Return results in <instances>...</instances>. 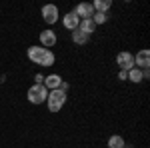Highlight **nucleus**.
<instances>
[{
	"instance_id": "obj_1",
	"label": "nucleus",
	"mask_w": 150,
	"mask_h": 148,
	"mask_svg": "<svg viewBox=\"0 0 150 148\" xmlns=\"http://www.w3.org/2000/svg\"><path fill=\"white\" fill-rule=\"evenodd\" d=\"M66 96L68 94H64V92H60V90H50L48 92V98H46L48 110L50 112H60L62 106L66 104Z\"/></svg>"
},
{
	"instance_id": "obj_2",
	"label": "nucleus",
	"mask_w": 150,
	"mask_h": 148,
	"mask_svg": "<svg viewBox=\"0 0 150 148\" xmlns=\"http://www.w3.org/2000/svg\"><path fill=\"white\" fill-rule=\"evenodd\" d=\"M26 94H28V100L32 104H42V102H46V98H48V90L44 84H32Z\"/></svg>"
},
{
	"instance_id": "obj_3",
	"label": "nucleus",
	"mask_w": 150,
	"mask_h": 148,
	"mask_svg": "<svg viewBox=\"0 0 150 148\" xmlns=\"http://www.w3.org/2000/svg\"><path fill=\"white\" fill-rule=\"evenodd\" d=\"M58 16H60V12H58V6L56 4H44L42 6V20L46 24H56L58 22Z\"/></svg>"
},
{
	"instance_id": "obj_4",
	"label": "nucleus",
	"mask_w": 150,
	"mask_h": 148,
	"mask_svg": "<svg viewBox=\"0 0 150 148\" xmlns=\"http://www.w3.org/2000/svg\"><path fill=\"white\" fill-rule=\"evenodd\" d=\"M116 64L120 66V70H132L134 68V54H130V52H118L116 54Z\"/></svg>"
},
{
	"instance_id": "obj_5",
	"label": "nucleus",
	"mask_w": 150,
	"mask_h": 148,
	"mask_svg": "<svg viewBox=\"0 0 150 148\" xmlns=\"http://www.w3.org/2000/svg\"><path fill=\"white\" fill-rule=\"evenodd\" d=\"M56 42H58V36H56L54 30L46 28V30H42V32H40V46H42V48H48V50H50Z\"/></svg>"
},
{
	"instance_id": "obj_6",
	"label": "nucleus",
	"mask_w": 150,
	"mask_h": 148,
	"mask_svg": "<svg viewBox=\"0 0 150 148\" xmlns=\"http://www.w3.org/2000/svg\"><path fill=\"white\" fill-rule=\"evenodd\" d=\"M46 50L48 48H42V46H30V48L26 50V56H28L30 62H34V64L40 66V62H42V58L46 54Z\"/></svg>"
},
{
	"instance_id": "obj_7",
	"label": "nucleus",
	"mask_w": 150,
	"mask_h": 148,
	"mask_svg": "<svg viewBox=\"0 0 150 148\" xmlns=\"http://www.w3.org/2000/svg\"><path fill=\"white\" fill-rule=\"evenodd\" d=\"M134 66L140 68V70L148 68V66H150V50L142 48V50H138V52L134 54Z\"/></svg>"
},
{
	"instance_id": "obj_8",
	"label": "nucleus",
	"mask_w": 150,
	"mask_h": 148,
	"mask_svg": "<svg viewBox=\"0 0 150 148\" xmlns=\"http://www.w3.org/2000/svg\"><path fill=\"white\" fill-rule=\"evenodd\" d=\"M72 12H74L80 20H86V18H92L94 8H92V4H90V2H80V4H76V8H74Z\"/></svg>"
},
{
	"instance_id": "obj_9",
	"label": "nucleus",
	"mask_w": 150,
	"mask_h": 148,
	"mask_svg": "<svg viewBox=\"0 0 150 148\" xmlns=\"http://www.w3.org/2000/svg\"><path fill=\"white\" fill-rule=\"evenodd\" d=\"M78 24H80V18L74 14V12H66L64 16H62V26L66 28V30H76L78 28Z\"/></svg>"
},
{
	"instance_id": "obj_10",
	"label": "nucleus",
	"mask_w": 150,
	"mask_h": 148,
	"mask_svg": "<svg viewBox=\"0 0 150 148\" xmlns=\"http://www.w3.org/2000/svg\"><path fill=\"white\" fill-rule=\"evenodd\" d=\"M44 86H46V90H58V86L62 84V76L60 74H48V76H44V82H42Z\"/></svg>"
},
{
	"instance_id": "obj_11",
	"label": "nucleus",
	"mask_w": 150,
	"mask_h": 148,
	"mask_svg": "<svg viewBox=\"0 0 150 148\" xmlns=\"http://www.w3.org/2000/svg\"><path fill=\"white\" fill-rule=\"evenodd\" d=\"M76 30H80L82 34H86V36H90L96 30V24L92 22V18H86V20H80V24H78V28Z\"/></svg>"
},
{
	"instance_id": "obj_12",
	"label": "nucleus",
	"mask_w": 150,
	"mask_h": 148,
	"mask_svg": "<svg viewBox=\"0 0 150 148\" xmlns=\"http://www.w3.org/2000/svg\"><path fill=\"white\" fill-rule=\"evenodd\" d=\"M110 6H112V0H94L92 2L94 12H104V14H108Z\"/></svg>"
},
{
	"instance_id": "obj_13",
	"label": "nucleus",
	"mask_w": 150,
	"mask_h": 148,
	"mask_svg": "<svg viewBox=\"0 0 150 148\" xmlns=\"http://www.w3.org/2000/svg\"><path fill=\"white\" fill-rule=\"evenodd\" d=\"M54 62H56V54H54L52 50H46V54H44V58H42L40 66H44V68H50V66H54Z\"/></svg>"
},
{
	"instance_id": "obj_14",
	"label": "nucleus",
	"mask_w": 150,
	"mask_h": 148,
	"mask_svg": "<svg viewBox=\"0 0 150 148\" xmlns=\"http://www.w3.org/2000/svg\"><path fill=\"white\" fill-rule=\"evenodd\" d=\"M128 80H130V82H134V84L142 82V80H144V76H142V70L136 68V66H134L132 70H128Z\"/></svg>"
},
{
	"instance_id": "obj_15",
	"label": "nucleus",
	"mask_w": 150,
	"mask_h": 148,
	"mask_svg": "<svg viewBox=\"0 0 150 148\" xmlns=\"http://www.w3.org/2000/svg\"><path fill=\"white\" fill-rule=\"evenodd\" d=\"M108 148H124V138L120 134H112L108 138Z\"/></svg>"
},
{
	"instance_id": "obj_16",
	"label": "nucleus",
	"mask_w": 150,
	"mask_h": 148,
	"mask_svg": "<svg viewBox=\"0 0 150 148\" xmlns=\"http://www.w3.org/2000/svg\"><path fill=\"white\" fill-rule=\"evenodd\" d=\"M72 42H74V44H78V46H82V44H86V42H88V36L82 34L80 30H74V32H72Z\"/></svg>"
},
{
	"instance_id": "obj_17",
	"label": "nucleus",
	"mask_w": 150,
	"mask_h": 148,
	"mask_svg": "<svg viewBox=\"0 0 150 148\" xmlns=\"http://www.w3.org/2000/svg\"><path fill=\"white\" fill-rule=\"evenodd\" d=\"M108 20V14H104V12H94L92 14V22L98 26V24H104Z\"/></svg>"
},
{
	"instance_id": "obj_18",
	"label": "nucleus",
	"mask_w": 150,
	"mask_h": 148,
	"mask_svg": "<svg viewBox=\"0 0 150 148\" xmlns=\"http://www.w3.org/2000/svg\"><path fill=\"white\" fill-rule=\"evenodd\" d=\"M118 80H128V72L126 70H120V72H118Z\"/></svg>"
},
{
	"instance_id": "obj_19",
	"label": "nucleus",
	"mask_w": 150,
	"mask_h": 148,
	"mask_svg": "<svg viewBox=\"0 0 150 148\" xmlns=\"http://www.w3.org/2000/svg\"><path fill=\"white\" fill-rule=\"evenodd\" d=\"M34 80H36V84H42V82H44V76H42V74H36Z\"/></svg>"
},
{
	"instance_id": "obj_20",
	"label": "nucleus",
	"mask_w": 150,
	"mask_h": 148,
	"mask_svg": "<svg viewBox=\"0 0 150 148\" xmlns=\"http://www.w3.org/2000/svg\"><path fill=\"white\" fill-rule=\"evenodd\" d=\"M124 148H126V146H124Z\"/></svg>"
}]
</instances>
